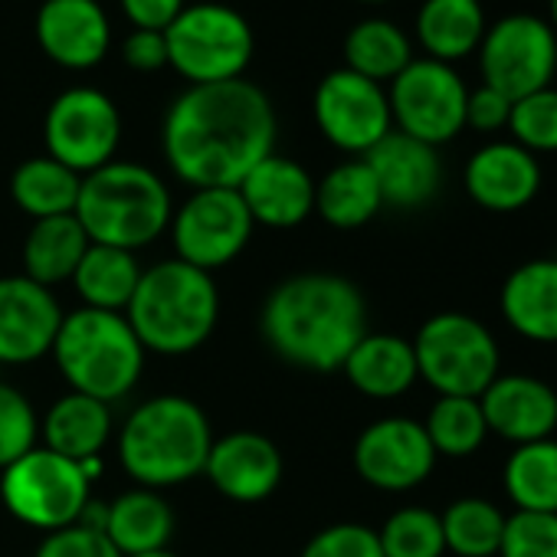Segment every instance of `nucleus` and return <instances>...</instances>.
I'll return each instance as SVG.
<instances>
[{"instance_id":"f257e3e1","label":"nucleus","mask_w":557,"mask_h":557,"mask_svg":"<svg viewBox=\"0 0 557 557\" xmlns=\"http://www.w3.org/2000/svg\"><path fill=\"white\" fill-rule=\"evenodd\" d=\"M275 109L269 96L243 79L187 86L161 122L168 168L187 187H239V181L275 151Z\"/></svg>"},{"instance_id":"f03ea898","label":"nucleus","mask_w":557,"mask_h":557,"mask_svg":"<svg viewBox=\"0 0 557 557\" xmlns=\"http://www.w3.org/2000/svg\"><path fill=\"white\" fill-rule=\"evenodd\" d=\"M259 332L286 364L332 374L342 371L355 345L368 335V302L345 275L299 272L265 296Z\"/></svg>"},{"instance_id":"7ed1b4c3","label":"nucleus","mask_w":557,"mask_h":557,"mask_svg":"<svg viewBox=\"0 0 557 557\" xmlns=\"http://www.w3.org/2000/svg\"><path fill=\"white\" fill-rule=\"evenodd\" d=\"M213 430L200 404L181 394L141 400L119 430V462L141 488H171L203 475Z\"/></svg>"},{"instance_id":"20e7f679","label":"nucleus","mask_w":557,"mask_h":557,"mask_svg":"<svg viewBox=\"0 0 557 557\" xmlns=\"http://www.w3.org/2000/svg\"><path fill=\"white\" fill-rule=\"evenodd\" d=\"M125 319L145 351L181 358L207 345L213 335L220 319V289L210 272L174 256L141 272Z\"/></svg>"},{"instance_id":"39448f33","label":"nucleus","mask_w":557,"mask_h":557,"mask_svg":"<svg viewBox=\"0 0 557 557\" xmlns=\"http://www.w3.org/2000/svg\"><path fill=\"white\" fill-rule=\"evenodd\" d=\"M171 213L174 203L161 174L135 161H109L86 174L76 200V220L89 243L128 252L161 239L171 226Z\"/></svg>"},{"instance_id":"423d86ee","label":"nucleus","mask_w":557,"mask_h":557,"mask_svg":"<svg viewBox=\"0 0 557 557\" xmlns=\"http://www.w3.org/2000/svg\"><path fill=\"white\" fill-rule=\"evenodd\" d=\"M70 391L102 404L125 400L145 371V348L122 312L76 309L63 315L53 351Z\"/></svg>"},{"instance_id":"0eeeda50","label":"nucleus","mask_w":557,"mask_h":557,"mask_svg":"<svg viewBox=\"0 0 557 557\" xmlns=\"http://www.w3.org/2000/svg\"><path fill=\"white\" fill-rule=\"evenodd\" d=\"M168 66L190 86L243 79L256 37L249 21L226 4H187L164 30Z\"/></svg>"},{"instance_id":"6e6552de","label":"nucleus","mask_w":557,"mask_h":557,"mask_svg":"<svg viewBox=\"0 0 557 557\" xmlns=\"http://www.w3.org/2000/svg\"><path fill=\"white\" fill-rule=\"evenodd\" d=\"M413 355L420 377L440 397H479L502 374L495 335L466 312L426 319L413 338Z\"/></svg>"},{"instance_id":"1a4fd4ad","label":"nucleus","mask_w":557,"mask_h":557,"mask_svg":"<svg viewBox=\"0 0 557 557\" xmlns=\"http://www.w3.org/2000/svg\"><path fill=\"white\" fill-rule=\"evenodd\" d=\"M0 502L17 521L50 534L83 518L86 505L92 502V482L79 462L37 446L4 469Z\"/></svg>"},{"instance_id":"9d476101","label":"nucleus","mask_w":557,"mask_h":557,"mask_svg":"<svg viewBox=\"0 0 557 557\" xmlns=\"http://www.w3.org/2000/svg\"><path fill=\"white\" fill-rule=\"evenodd\" d=\"M475 57H479L482 86L518 102L554 83L557 34L537 14L528 11L505 14L485 27Z\"/></svg>"},{"instance_id":"9b49d317","label":"nucleus","mask_w":557,"mask_h":557,"mask_svg":"<svg viewBox=\"0 0 557 557\" xmlns=\"http://www.w3.org/2000/svg\"><path fill=\"white\" fill-rule=\"evenodd\" d=\"M122 141V115L109 92L96 86H73L60 92L44 119L47 154L79 177L115 161Z\"/></svg>"},{"instance_id":"f8f14e48","label":"nucleus","mask_w":557,"mask_h":557,"mask_svg":"<svg viewBox=\"0 0 557 557\" xmlns=\"http://www.w3.org/2000/svg\"><path fill=\"white\" fill-rule=\"evenodd\" d=\"M469 86L456 66L413 57V63L387 86L394 128L433 148L453 141L466 128Z\"/></svg>"},{"instance_id":"ddd939ff","label":"nucleus","mask_w":557,"mask_h":557,"mask_svg":"<svg viewBox=\"0 0 557 557\" xmlns=\"http://www.w3.org/2000/svg\"><path fill=\"white\" fill-rule=\"evenodd\" d=\"M168 230L177 259L213 275L246 249L256 223L236 187H200L174 207Z\"/></svg>"},{"instance_id":"4468645a","label":"nucleus","mask_w":557,"mask_h":557,"mask_svg":"<svg viewBox=\"0 0 557 557\" xmlns=\"http://www.w3.org/2000/svg\"><path fill=\"white\" fill-rule=\"evenodd\" d=\"M312 115L325 141L355 158H364L384 135L394 132L387 89L345 66L332 70L315 86Z\"/></svg>"},{"instance_id":"2eb2a0df","label":"nucleus","mask_w":557,"mask_h":557,"mask_svg":"<svg viewBox=\"0 0 557 557\" xmlns=\"http://www.w3.org/2000/svg\"><path fill=\"white\" fill-rule=\"evenodd\" d=\"M436 449L420 420L384 417L371 423L355 443L358 475L381 492H410L430 479Z\"/></svg>"},{"instance_id":"dca6fc26","label":"nucleus","mask_w":557,"mask_h":557,"mask_svg":"<svg viewBox=\"0 0 557 557\" xmlns=\"http://www.w3.org/2000/svg\"><path fill=\"white\" fill-rule=\"evenodd\" d=\"M60 325L63 309L53 289L27 275H0V368L50 355Z\"/></svg>"},{"instance_id":"f3484780","label":"nucleus","mask_w":557,"mask_h":557,"mask_svg":"<svg viewBox=\"0 0 557 557\" xmlns=\"http://www.w3.org/2000/svg\"><path fill=\"white\" fill-rule=\"evenodd\" d=\"M203 475L223 498L256 505L265 502L283 482V453L262 433L236 430L213 440Z\"/></svg>"},{"instance_id":"a211bd4d","label":"nucleus","mask_w":557,"mask_h":557,"mask_svg":"<svg viewBox=\"0 0 557 557\" xmlns=\"http://www.w3.org/2000/svg\"><path fill=\"white\" fill-rule=\"evenodd\" d=\"M37 44L63 70H92L109 57L112 24L99 0H44Z\"/></svg>"},{"instance_id":"6ab92c4d","label":"nucleus","mask_w":557,"mask_h":557,"mask_svg":"<svg viewBox=\"0 0 557 557\" xmlns=\"http://www.w3.org/2000/svg\"><path fill=\"white\" fill-rule=\"evenodd\" d=\"M364 164L371 168L384 207H397V210H417L426 207L443 184V161H440V148L417 141L404 132H391L384 135L368 154Z\"/></svg>"},{"instance_id":"aec40b11","label":"nucleus","mask_w":557,"mask_h":557,"mask_svg":"<svg viewBox=\"0 0 557 557\" xmlns=\"http://www.w3.org/2000/svg\"><path fill=\"white\" fill-rule=\"evenodd\" d=\"M479 407L488 433L508 440L511 446L550 440L557 430V394L531 374H498L479 394Z\"/></svg>"},{"instance_id":"412c9836","label":"nucleus","mask_w":557,"mask_h":557,"mask_svg":"<svg viewBox=\"0 0 557 557\" xmlns=\"http://www.w3.org/2000/svg\"><path fill=\"white\" fill-rule=\"evenodd\" d=\"M236 190L256 226L293 230L315 213V177L299 161L275 151L262 158Z\"/></svg>"},{"instance_id":"4be33fe9","label":"nucleus","mask_w":557,"mask_h":557,"mask_svg":"<svg viewBox=\"0 0 557 557\" xmlns=\"http://www.w3.org/2000/svg\"><path fill=\"white\" fill-rule=\"evenodd\" d=\"M466 194L492 213H515L541 190V161L515 141H488L466 161Z\"/></svg>"},{"instance_id":"5701e85b","label":"nucleus","mask_w":557,"mask_h":557,"mask_svg":"<svg viewBox=\"0 0 557 557\" xmlns=\"http://www.w3.org/2000/svg\"><path fill=\"white\" fill-rule=\"evenodd\" d=\"M502 319L521 338L557 345V259H531L518 265L498 296Z\"/></svg>"},{"instance_id":"b1692460","label":"nucleus","mask_w":557,"mask_h":557,"mask_svg":"<svg viewBox=\"0 0 557 557\" xmlns=\"http://www.w3.org/2000/svg\"><path fill=\"white\" fill-rule=\"evenodd\" d=\"M342 371L358 394L374 400H394L420 381L413 342L387 332H368L355 345Z\"/></svg>"},{"instance_id":"393cba45","label":"nucleus","mask_w":557,"mask_h":557,"mask_svg":"<svg viewBox=\"0 0 557 557\" xmlns=\"http://www.w3.org/2000/svg\"><path fill=\"white\" fill-rule=\"evenodd\" d=\"M174 508L154 488H128L109 502L102 534L115 544L122 557L164 550L174 537Z\"/></svg>"},{"instance_id":"a878e982","label":"nucleus","mask_w":557,"mask_h":557,"mask_svg":"<svg viewBox=\"0 0 557 557\" xmlns=\"http://www.w3.org/2000/svg\"><path fill=\"white\" fill-rule=\"evenodd\" d=\"M485 27L488 17L482 0H423L413 34L426 60L453 66L466 57H475Z\"/></svg>"},{"instance_id":"bb28decb","label":"nucleus","mask_w":557,"mask_h":557,"mask_svg":"<svg viewBox=\"0 0 557 557\" xmlns=\"http://www.w3.org/2000/svg\"><path fill=\"white\" fill-rule=\"evenodd\" d=\"M40 436L47 449L73 462L96 459L112 440V407L96 397L70 391L40 420Z\"/></svg>"},{"instance_id":"cd10ccee","label":"nucleus","mask_w":557,"mask_h":557,"mask_svg":"<svg viewBox=\"0 0 557 557\" xmlns=\"http://www.w3.org/2000/svg\"><path fill=\"white\" fill-rule=\"evenodd\" d=\"M89 249V236L79 226L76 213L34 220L24 236V275L40 283L44 289H53L60 283H70L76 265L83 262Z\"/></svg>"},{"instance_id":"c85d7f7f","label":"nucleus","mask_w":557,"mask_h":557,"mask_svg":"<svg viewBox=\"0 0 557 557\" xmlns=\"http://www.w3.org/2000/svg\"><path fill=\"white\" fill-rule=\"evenodd\" d=\"M141 262L128 249L115 246H96L89 243L83 262L73 272V289L83 299L86 309H102V312H122L128 309L138 278H141Z\"/></svg>"},{"instance_id":"c756f323","label":"nucleus","mask_w":557,"mask_h":557,"mask_svg":"<svg viewBox=\"0 0 557 557\" xmlns=\"http://www.w3.org/2000/svg\"><path fill=\"white\" fill-rule=\"evenodd\" d=\"M381 207L384 197L364 158L342 161L315 181V213L335 230H358L371 223Z\"/></svg>"},{"instance_id":"7c9ffc66","label":"nucleus","mask_w":557,"mask_h":557,"mask_svg":"<svg viewBox=\"0 0 557 557\" xmlns=\"http://www.w3.org/2000/svg\"><path fill=\"white\" fill-rule=\"evenodd\" d=\"M410 63H413V44L394 21L368 17L355 24L345 37V70L377 86L384 83L391 86Z\"/></svg>"},{"instance_id":"2f4dec72","label":"nucleus","mask_w":557,"mask_h":557,"mask_svg":"<svg viewBox=\"0 0 557 557\" xmlns=\"http://www.w3.org/2000/svg\"><path fill=\"white\" fill-rule=\"evenodd\" d=\"M83 177L50 154L27 158L11 177V197L30 220H50L76 213Z\"/></svg>"},{"instance_id":"473e14b6","label":"nucleus","mask_w":557,"mask_h":557,"mask_svg":"<svg viewBox=\"0 0 557 557\" xmlns=\"http://www.w3.org/2000/svg\"><path fill=\"white\" fill-rule=\"evenodd\" d=\"M505 492L515 502V511H544L557 515V440H537L515 446L505 472Z\"/></svg>"},{"instance_id":"72a5a7b5","label":"nucleus","mask_w":557,"mask_h":557,"mask_svg":"<svg viewBox=\"0 0 557 557\" xmlns=\"http://www.w3.org/2000/svg\"><path fill=\"white\" fill-rule=\"evenodd\" d=\"M443 541L456 557H498L505 515L488 498H456L443 515Z\"/></svg>"},{"instance_id":"f704fd0d","label":"nucleus","mask_w":557,"mask_h":557,"mask_svg":"<svg viewBox=\"0 0 557 557\" xmlns=\"http://www.w3.org/2000/svg\"><path fill=\"white\" fill-rule=\"evenodd\" d=\"M423 430L436 456H449V459H466L479 453L488 436L479 397H440L430 407Z\"/></svg>"},{"instance_id":"c9c22d12","label":"nucleus","mask_w":557,"mask_h":557,"mask_svg":"<svg viewBox=\"0 0 557 557\" xmlns=\"http://www.w3.org/2000/svg\"><path fill=\"white\" fill-rule=\"evenodd\" d=\"M377 541H381L384 557H443L446 554L440 515L420 505L397 508L377 531Z\"/></svg>"},{"instance_id":"e433bc0d","label":"nucleus","mask_w":557,"mask_h":557,"mask_svg":"<svg viewBox=\"0 0 557 557\" xmlns=\"http://www.w3.org/2000/svg\"><path fill=\"white\" fill-rule=\"evenodd\" d=\"M508 132H511V141L531 151L534 158L554 154L557 151V89L547 86L511 102Z\"/></svg>"},{"instance_id":"4c0bfd02","label":"nucleus","mask_w":557,"mask_h":557,"mask_svg":"<svg viewBox=\"0 0 557 557\" xmlns=\"http://www.w3.org/2000/svg\"><path fill=\"white\" fill-rule=\"evenodd\" d=\"M40 440V417L30 397L8 381H0V472L30 449Z\"/></svg>"},{"instance_id":"58836bf2","label":"nucleus","mask_w":557,"mask_h":557,"mask_svg":"<svg viewBox=\"0 0 557 557\" xmlns=\"http://www.w3.org/2000/svg\"><path fill=\"white\" fill-rule=\"evenodd\" d=\"M498 557H557V515H544V511L508 515Z\"/></svg>"},{"instance_id":"ea45409f","label":"nucleus","mask_w":557,"mask_h":557,"mask_svg":"<svg viewBox=\"0 0 557 557\" xmlns=\"http://www.w3.org/2000/svg\"><path fill=\"white\" fill-rule=\"evenodd\" d=\"M302 557H384L377 531L358 521L322 528L302 550Z\"/></svg>"},{"instance_id":"a19ab883","label":"nucleus","mask_w":557,"mask_h":557,"mask_svg":"<svg viewBox=\"0 0 557 557\" xmlns=\"http://www.w3.org/2000/svg\"><path fill=\"white\" fill-rule=\"evenodd\" d=\"M34 557H122V554L102 531L86 528V524H70V528L50 531L40 541Z\"/></svg>"},{"instance_id":"79ce46f5","label":"nucleus","mask_w":557,"mask_h":557,"mask_svg":"<svg viewBox=\"0 0 557 557\" xmlns=\"http://www.w3.org/2000/svg\"><path fill=\"white\" fill-rule=\"evenodd\" d=\"M508 115H511V99H505L502 92H495L488 86L469 89V99H466V128H475L482 135H492V132L508 128Z\"/></svg>"},{"instance_id":"37998d69","label":"nucleus","mask_w":557,"mask_h":557,"mask_svg":"<svg viewBox=\"0 0 557 557\" xmlns=\"http://www.w3.org/2000/svg\"><path fill=\"white\" fill-rule=\"evenodd\" d=\"M122 60L135 73H158L168 66V44L158 30H132L122 40Z\"/></svg>"},{"instance_id":"c03bdc74","label":"nucleus","mask_w":557,"mask_h":557,"mask_svg":"<svg viewBox=\"0 0 557 557\" xmlns=\"http://www.w3.org/2000/svg\"><path fill=\"white\" fill-rule=\"evenodd\" d=\"M119 8L132 30H158L164 34L177 14L187 8V0H119Z\"/></svg>"},{"instance_id":"a18cd8bd","label":"nucleus","mask_w":557,"mask_h":557,"mask_svg":"<svg viewBox=\"0 0 557 557\" xmlns=\"http://www.w3.org/2000/svg\"><path fill=\"white\" fill-rule=\"evenodd\" d=\"M547 24H550L554 34H557V0H547Z\"/></svg>"},{"instance_id":"49530a36","label":"nucleus","mask_w":557,"mask_h":557,"mask_svg":"<svg viewBox=\"0 0 557 557\" xmlns=\"http://www.w3.org/2000/svg\"><path fill=\"white\" fill-rule=\"evenodd\" d=\"M135 557H177V554H171V550L164 547V550H151V554H135Z\"/></svg>"},{"instance_id":"de8ad7c7","label":"nucleus","mask_w":557,"mask_h":557,"mask_svg":"<svg viewBox=\"0 0 557 557\" xmlns=\"http://www.w3.org/2000/svg\"><path fill=\"white\" fill-rule=\"evenodd\" d=\"M358 4H371V8H377V4H391V0H358Z\"/></svg>"},{"instance_id":"09e8293b","label":"nucleus","mask_w":557,"mask_h":557,"mask_svg":"<svg viewBox=\"0 0 557 557\" xmlns=\"http://www.w3.org/2000/svg\"><path fill=\"white\" fill-rule=\"evenodd\" d=\"M0 371H4V368H0ZM0 381H4V377H0Z\"/></svg>"}]
</instances>
